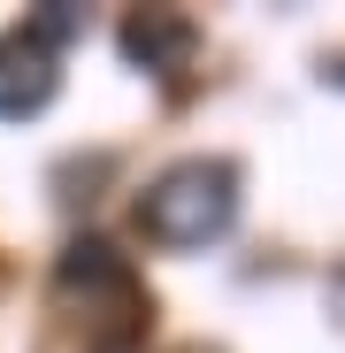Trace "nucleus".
Returning a JSON list of instances; mask_svg holds the SVG:
<instances>
[{
    "mask_svg": "<svg viewBox=\"0 0 345 353\" xmlns=\"http://www.w3.org/2000/svg\"><path fill=\"white\" fill-rule=\"evenodd\" d=\"M23 31H31V39H39L46 54H54V46H62V39H77V31H85V16L70 8V0H46V8H39V16L23 23Z\"/></svg>",
    "mask_w": 345,
    "mask_h": 353,
    "instance_id": "nucleus-5",
    "label": "nucleus"
},
{
    "mask_svg": "<svg viewBox=\"0 0 345 353\" xmlns=\"http://www.w3.org/2000/svg\"><path fill=\"white\" fill-rule=\"evenodd\" d=\"M62 85V62L31 31H0V115H39Z\"/></svg>",
    "mask_w": 345,
    "mask_h": 353,
    "instance_id": "nucleus-2",
    "label": "nucleus"
},
{
    "mask_svg": "<svg viewBox=\"0 0 345 353\" xmlns=\"http://www.w3.org/2000/svg\"><path fill=\"white\" fill-rule=\"evenodd\" d=\"M54 276H62V292H77V284H123V254H115L107 239H70Z\"/></svg>",
    "mask_w": 345,
    "mask_h": 353,
    "instance_id": "nucleus-4",
    "label": "nucleus"
},
{
    "mask_svg": "<svg viewBox=\"0 0 345 353\" xmlns=\"http://www.w3.org/2000/svg\"><path fill=\"white\" fill-rule=\"evenodd\" d=\"M100 353H131V345H100Z\"/></svg>",
    "mask_w": 345,
    "mask_h": 353,
    "instance_id": "nucleus-6",
    "label": "nucleus"
},
{
    "mask_svg": "<svg viewBox=\"0 0 345 353\" xmlns=\"http://www.w3.org/2000/svg\"><path fill=\"white\" fill-rule=\"evenodd\" d=\"M230 223H238V161H222V154H192L177 169H161L138 200V230L177 254L222 239Z\"/></svg>",
    "mask_w": 345,
    "mask_h": 353,
    "instance_id": "nucleus-1",
    "label": "nucleus"
},
{
    "mask_svg": "<svg viewBox=\"0 0 345 353\" xmlns=\"http://www.w3.org/2000/svg\"><path fill=\"white\" fill-rule=\"evenodd\" d=\"M115 46H123L131 70H185L192 46H200V31H192V16H177V8H138V16H123Z\"/></svg>",
    "mask_w": 345,
    "mask_h": 353,
    "instance_id": "nucleus-3",
    "label": "nucleus"
}]
</instances>
